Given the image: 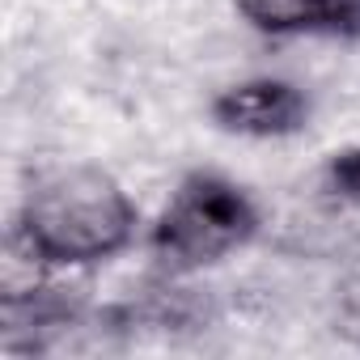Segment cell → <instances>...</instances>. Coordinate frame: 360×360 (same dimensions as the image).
Listing matches in <instances>:
<instances>
[{"label":"cell","mask_w":360,"mask_h":360,"mask_svg":"<svg viewBox=\"0 0 360 360\" xmlns=\"http://www.w3.org/2000/svg\"><path fill=\"white\" fill-rule=\"evenodd\" d=\"M140 212L131 195L98 165L51 169L26 191L9 246L43 271H85L131 246Z\"/></svg>","instance_id":"6da1fadb"},{"label":"cell","mask_w":360,"mask_h":360,"mask_svg":"<svg viewBox=\"0 0 360 360\" xmlns=\"http://www.w3.org/2000/svg\"><path fill=\"white\" fill-rule=\"evenodd\" d=\"M259 233L255 200L225 174L195 169L174 187L157 225L148 229V250L165 276L204 271Z\"/></svg>","instance_id":"7a4b0ae2"},{"label":"cell","mask_w":360,"mask_h":360,"mask_svg":"<svg viewBox=\"0 0 360 360\" xmlns=\"http://www.w3.org/2000/svg\"><path fill=\"white\" fill-rule=\"evenodd\" d=\"M212 119L221 131L250 140H284L309 123V98L280 77H250L212 98Z\"/></svg>","instance_id":"3957f363"},{"label":"cell","mask_w":360,"mask_h":360,"mask_svg":"<svg viewBox=\"0 0 360 360\" xmlns=\"http://www.w3.org/2000/svg\"><path fill=\"white\" fill-rule=\"evenodd\" d=\"M238 18L271 39H360V0H233Z\"/></svg>","instance_id":"277c9868"},{"label":"cell","mask_w":360,"mask_h":360,"mask_svg":"<svg viewBox=\"0 0 360 360\" xmlns=\"http://www.w3.org/2000/svg\"><path fill=\"white\" fill-rule=\"evenodd\" d=\"M326 178H330V187H335L339 195H347V200L360 204V148L335 153L330 165H326Z\"/></svg>","instance_id":"5b68a950"}]
</instances>
